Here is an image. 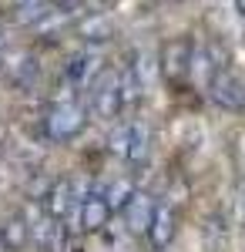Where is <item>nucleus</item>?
Instances as JSON below:
<instances>
[{
    "label": "nucleus",
    "mask_w": 245,
    "mask_h": 252,
    "mask_svg": "<svg viewBox=\"0 0 245 252\" xmlns=\"http://www.w3.org/2000/svg\"><path fill=\"white\" fill-rule=\"evenodd\" d=\"M51 3H54L57 10H74V7L81 3V0H51Z\"/></svg>",
    "instance_id": "nucleus-18"
},
{
    "label": "nucleus",
    "mask_w": 245,
    "mask_h": 252,
    "mask_svg": "<svg viewBox=\"0 0 245 252\" xmlns=\"http://www.w3.org/2000/svg\"><path fill=\"white\" fill-rule=\"evenodd\" d=\"M128 138H131V125H118L111 131V138H108V148H111L114 155L124 158V152H128Z\"/></svg>",
    "instance_id": "nucleus-16"
},
{
    "label": "nucleus",
    "mask_w": 245,
    "mask_h": 252,
    "mask_svg": "<svg viewBox=\"0 0 245 252\" xmlns=\"http://www.w3.org/2000/svg\"><path fill=\"white\" fill-rule=\"evenodd\" d=\"M84 125H88V108L77 104V101H61L44 118L47 138H54V141H71V138H77L84 131Z\"/></svg>",
    "instance_id": "nucleus-1"
},
{
    "label": "nucleus",
    "mask_w": 245,
    "mask_h": 252,
    "mask_svg": "<svg viewBox=\"0 0 245 252\" xmlns=\"http://www.w3.org/2000/svg\"><path fill=\"white\" fill-rule=\"evenodd\" d=\"M101 54L97 51H81V54H74L71 58V64H67V81L71 84H77V88H91L97 78H101Z\"/></svg>",
    "instance_id": "nucleus-7"
},
{
    "label": "nucleus",
    "mask_w": 245,
    "mask_h": 252,
    "mask_svg": "<svg viewBox=\"0 0 245 252\" xmlns=\"http://www.w3.org/2000/svg\"><path fill=\"white\" fill-rule=\"evenodd\" d=\"M154 198H151L148 192H131V198L121 205V222H124V229L131 235H141L148 232V222L151 215H154Z\"/></svg>",
    "instance_id": "nucleus-4"
},
{
    "label": "nucleus",
    "mask_w": 245,
    "mask_h": 252,
    "mask_svg": "<svg viewBox=\"0 0 245 252\" xmlns=\"http://www.w3.org/2000/svg\"><path fill=\"white\" fill-rule=\"evenodd\" d=\"M0 239H3V246L10 252H20L31 242V225H27V219H24V215H10V219L0 225Z\"/></svg>",
    "instance_id": "nucleus-11"
},
{
    "label": "nucleus",
    "mask_w": 245,
    "mask_h": 252,
    "mask_svg": "<svg viewBox=\"0 0 245 252\" xmlns=\"http://www.w3.org/2000/svg\"><path fill=\"white\" fill-rule=\"evenodd\" d=\"M205 88H208V94H212V101L228 108V111H242L245 108V84L228 67H215Z\"/></svg>",
    "instance_id": "nucleus-3"
},
{
    "label": "nucleus",
    "mask_w": 245,
    "mask_h": 252,
    "mask_svg": "<svg viewBox=\"0 0 245 252\" xmlns=\"http://www.w3.org/2000/svg\"><path fill=\"white\" fill-rule=\"evenodd\" d=\"M148 152H151L148 125H131V138H128V152H124V158H128L131 165H141V161H148Z\"/></svg>",
    "instance_id": "nucleus-12"
},
{
    "label": "nucleus",
    "mask_w": 245,
    "mask_h": 252,
    "mask_svg": "<svg viewBox=\"0 0 245 252\" xmlns=\"http://www.w3.org/2000/svg\"><path fill=\"white\" fill-rule=\"evenodd\" d=\"M91 115L101 121H114L124 108V91H121V81L118 78H101L91 84Z\"/></svg>",
    "instance_id": "nucleus-2"
},
{
    "label": "nucleus",
    "mask_w": 245,
    "mask_h": 252,
    "mask_svg": "<svg viewBox=\"0 0 245 252\" xmlns=\"http://www.w3.org/2000/svg\"><path fill=\"white\" fill-rule=\"evenodd\" d=\"M148 242L151 249H168L171 242H175V235H178V212L171 209V205H154V215H151L148 222Z\"/></svg>",
    "instance_id": "nucleus-5"
},
{
    "label": "nucleus",
    "mask_w": 245,
    "mask_h": 252,
    "mask_svg": "<svg viewBox=\"0 0 245 252\" xmlns=\"http://www.w3.org/2000/svg\"><path fill=\"white\" fill-rule=\"evenodd\" d=\"M51 0H10V10H14V17L20 20V24H37V20H44L51 10Z\"/></svg>",
    "instance_id": "nucleus-13"
},
{
    "label": "nucleus",
    "mask_w": 245,
    "mask_h": 252,
    "mask_svg": "<svg viewBox=\"0 0 245 252\" xmlns=\"http://www.w3.org/2000/svg\"><path fill=\"white\" fill-rule=\"evenodd\" d=\"M235 209H239V215H235V222L245 229V192H239V198H235Z\"/></svg>",
    "instance_id": "nucleus-17"
},
{
    "label": "nucleus",
    "mask_w": 245,
    "mask_h": 252,
    "mask_svg": "<svg viewBox=\"0 0 245 252\" xmlns=\"http://www.w3.org/2000/svg\"><path fill=\"white\" fill-rule=\"evenodd\" d=\"M0 252H10V249H7V246H3V239H0Z\"/></svg>",
    "instance_id": "nucleus-20"
},
{
    "label": "nucleus",
    "mask_w": 245,
    "mask_h": 252,
    "mask_svg": "<svg viewBox=\"0 0 245 252\" xmlns=\"http://www.w3.org/2000/svg\"><path fill=\"white\" fill-rule=\"evenodd\" d=\"M81 37L91 40V44H104V40L111 37V24L108 17H88L81 24Z\"/></svg>",
    "instance_id": "nucleus-14"
},
{
    "label": "nucleus",
    "mask_w": 245,
    "mask_h": 252,
    "mask_svg": "<svg viewBox=\"0 0 245 252\" xmlns=\"http://www.w3.org/2000/svg\"><path fill=\"white\" fill-rule=\"evenodd\" d=\"M111 205H108V198L101 192L94 195H84L81 202H77V222H81V229L84 232H101L108 222H111Z\"/></svg>",
    "instance_id": "nucleus-6"
},
{
    "label": "nucleus",
    "mask_w": 245,
    "mask_h": 252,
    "mask_svg": "<svg viewBox=\"0 0 245 252\" xmlns=\"http://www.w3.org/2000/svg\"><path fill=\"white\" fill-rule=\"evenodd\" d=\"M131 192H134V189L128 185V182H114V185H108V192H101V195L108 198V205H111V209H121V205L131 198Z\"/></svg>",
    "instance_id": "nucleus-15"
},
{
    "label": "nucleus",
    "mask_w": 245,
    "mask_h": 252,
    "mask_svg": "<svg viewBox=\"0 0 245 252\" xmlns=\"http://www.w3.org/2000/svg\"><path fill=\"white\" fill-rule=\"evenodd\" d=\"M191 47L188 40H171L161 54V74H168L171 81H182L188 78V61H191Z\"/></svg>",
    "instance_id": "nucleus-8"
},
{
    "label": "nucleus",
    "mask_w": 245,
    "mask_h": 252,
    "mask_svg": "<svg viewBox=\"0 0 245 252\" xmlns=\"http://www.w3.org/2000/svg\"><path fill=\"white\" fill-rule=\"evenodd\" d=\"M235 7H239V14L245 17V0H235Z\"/></svg>",
    "instance_id": "nucleus-19"
},
{
    "label": "nucleus",
    "mask_w": 245,
    "mask_h": 252,
    "mask_svg": "<svg viewBox=\"0 0 245 252\" xmlns=\"http://www.w3.org/2000/svg\"><path fill=\"white\" fill-rule=\"evenodd\" d=\"M77 205V195H74V185L64 178V182H54L51 185V192H47V215L54 219V222H61L64 215L71 212Z\"/></svg>",
    "instance_id": "nucleus-9"
},
{
    "label": "nucleus",
    "mask_w": 245,
    "mask_h": 252,
    "mask_svg": "<svg viewBox=\"0 0 245 252\" xmlns=\"http://www.w3.org/2000/svg\"><path fill=\"white\" fill-rule=\"evenodd\" d=\"M3 71H7V78L14 81L17 88H27L31 81L37 78V61L31 58L27 51H14V54H7V64H3Z\"/></svg>",
    "instance_id": "nucleus-10"
}]
</instances>
